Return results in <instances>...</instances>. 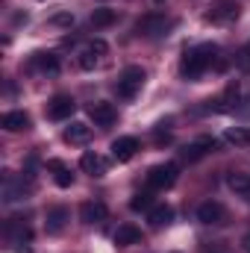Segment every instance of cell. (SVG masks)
<instances>
[{
	"label": "cell",
	"instance_id": "1",
	"mask_svg": "<svg viewBox=\"0 0 250 253\" xmlns=\"http://www.w3.org/2000/svg\"><path fill=\"white\" fill-rule=\"evenodd\" d=\"M215 53H218V47H215V44H200V47H191L186 56H183L180 74H183L186 80H197L206 68H212V62H215Z\"/></svg>",
	"mask_w": 250,
	"mask_h": 253
},
{
	"label": "cell",
	"instance_id": "2",
	"mask_svg": "<svg viewBox=\"0 0 250 253\" xmlns=\"http://www.w3.org/2000/svg\"><path fill=\"white\" fill-rule=\"evenodd\" d=\"M177 174H180V168L174 165V162H165V165H153L150 171H147V186L150 189H171L174 183H177Z\"/></svg>",
	"mask_w": 250,
	"mask_h": 253
},
{
	"label": "cell",
	"instance_id": "3",
	"mask_svg": "<svg viewBox=\"0 0 250 253\" xmlns=\"http://www.w3.org/2000/svg\"><path fill=\"white\" fill-rule=\"evenodd\" d=\"M141 85H144V71L138 65H129V68H124V74L118 80V94L124 100H129V97H135L141 91Z\"/></svg>",
	"mask_w": 250,
	"mask_h": 253
},
{
	"label": "cell",
	"instance_id": "4",
	"mask_svg": "<svg viewBox=\"0 0 250 253\" xmlns=\"http://www.w3.org/2000/svg\"><path fill=\"white\" fill-rule=\"evenodd\" d=\"M236 18H239V6L230 0H218L212 6V12H206V21H212V24H233Z\"/></svg>",
	"mask_w": 250,
	"mask_h": 253
},
{
	"label": "cell",
	"instance_id": "5",
	"mask_svg": "<svg viewBox=\"0 0 250 253\" xmlns=\"http://www.w3.org/2000/svg\"><path fill=\"white\" fill-rule=\"evenodd\" d=\"M74 109H77V103H74L68 94H56V97L47 103V118H53V121H65V118L74 115Z\"/></svg>",
	"mask_w": 250,
	"mask_h": 253
},
{
	"label": "cell",
	"instance_id": "6",
	"mask_svg": "<svg viewBox=\"0 0 250 253\" xmlns=\"http://www.w3.org/2000/svg\"><path fill=\"white\" fill-rule=\"evenodd\" d=\"M171 27V21L165 18V15H144L138 24H135V30L141 33V36H159V33H165Z\"/></svg>",
	"mask_w": 250,
	"mask_h": 253
},
{
	"label": "cell",
	"instance_id": "7",
	"mask_svg": "<svg viewBox=\"0 0 250 253\" xmlns=\"http://www.w3.org/2000/svg\"><path fill=\"white\" fill-rule=\"evenodd\" d=\"M106 215H109V209H106L100 200H85V203L80 206V218H83L85 224H103Z\"/></svg>",
	"mask_w": 250,
	"mask_h": 253
},
{
	"label": "cell",
	"instance_id": "8",
	"mask_svg": "<svg viewBox=\"0 0 250 253\" xmlns=\"http://www.w3.org/2000/svg\"><path fill=\"white\" fill-rule=\"evenodd\" d=\"M88 115H91V121L97 126H109L115 121V106L106 103V100H94V103L88 106Z\"/></svg>",
	"mask_w": 250,
	"mask_h": 253
},
{
	"label": "cell",
	"instance_id": "9",
	"mask_svg": "<svg viewBox=\"0 0 250 253\" xmlns=\"http://www.w3.org/2000/svg\"><path fill=\"white\" fill-rule=\"evenodd\" d=\"M218 147V141L215 138H209V135H203V138H197L194 144H188L186 150H183V156H186L188 162H197V159H203L209 150H215Z\"/></svg>",
	"mask_w": 250,
	"mask_h": 253
},
{
	"label": "cell",
	"instance_id": "10",
	"mask_svg": "<svg viewBox=\"0 0 250 253\" xmlns=\"http://www.w3.org/2000/svg\"><path fill=\"white\" fill-rule=\"evenodd\" d=\"M135 150H138V141H135L132 135H124V138L112 141V156H115L118 162H129V159L135 156Z\"/></svg>",
	"mask_w": 250,
	"mask_h": 253
},
{
	"label": "cell",
	"instance_id": "11",
	"mask_svg": "<svg viewBox=\"0 0 250 253\" xmlns=\"http://www.w3.org/2000/svg\"><path fill=\"white\" fill-rule=\"evenodd\" d=\"M221 218H224L221 203L206 200V203H200V206H197V221H203V224H221Z\"/></svg>",
	"mask_w": 250,
	"mask_h": 253
},
{
	"label": "cell",
	"instance_id": "12",
	"mask_svg": "<svg viewBox=\"0 0 250 253\" xmlns=\"http://www.w3.org/2000/svg\"><path fill=\"white\" fill-rule=\"evenodd\" d=\"M0 126L9 129V132H21V129H30V115L27 112H6L0 118Z\"/></svg>",
	"mask_w": 250,
	"mask_h": 253
},
{
	"label": "cell",
	"instance_id": "13",
	"mask_svg": "<svg viewBox=\"0 0 250 253\" xmlns=\"http://www.w3.org/2000/svg\"><path fill=\"white\" fill-rule=\"evenodd\" d=\"M91 138V126L83 124V121H74V124L65 129V141L68 144H85Z\"/></svg>",
	"mask_w": 250,
	"mask_h": 253
},
{
	"label": "cell",
	"instance_id": "14",
	"mask_svg": "<svg viewBox=\"0 0 250 253\" xmlns=\"http://www.w3.org/2000/svg\"><path fill=\"white\" fill-rule=\"evenodd\" d=\"M80 168H83L85 174H91V177H103V174H106V162H103L97 153H83Z\"/></svg>",
	"mask_w": 250,
	"mask_h": 253
},
{
	"label": "cell",
	"instance_id": "15",
	"mask_svg": "<svg viewBox=\"0 0 250 253\" xmlns=\"http://www.w3.org/2000/svg\"><path fill=\"white\" fill-rule=\"evenodd\" d=\"M147 221L159 230V227H168L171 221H174V209L168 206V203H162V206H153L150 209V215H147Z\"/></svg>",
	"mask_w": 250,
	"mask_h": 253
},
{
	"label": "cell",
	"instance_id": "16",
	"mask_svg": "<svg viewBox=\"0 0 250 253\" xmlns=\"http://www.w3.org/2000/svg\"><path fill=\"white\" fill-rule=\"evenodd\" d=\"M30 68H39V71H44V74H59V59H56L53 53H36V56L30 59Z\"/></svg>",
	"mask_w": 250,
	"mask_h": 253
},
{
	"label": "cell",
	"instance_id": "17",
	"mask_svg": "<svg viewBox=\"0 0 250 253\" xmlns=\"http://www.w3.org/2000/svg\"><path fill=\"white\" fill-rule=\"evenodd\" d=\"M65 221H68V209L65 206H53L50 212H47V233H62L65 230Z\"/></svg>",
	"mask_w": 250,
	"mask_h": 253
},
{
	"label": "cell",
	"instance_id": "18",
	"mask_svg": "<svg viewBox=\"0 0 250 253\" xmlns=\"http://www.w3.org/2000/svg\"><path fill=\"white\" fill-rule=\"evenodd\" d=\"M138 242H141V233H138L132 224L118 227V233H115V245H118V248H129V245H138Z\"/></svg>",
	"mask_w": 250,
	"mask_h": 253
},
{
	"label": "cell",
	"instance_id": "19",
	"mask_svg": "<svg viewBox=\"0 0 250 253\" xmlns=\"http://www.w3.org/2000/svg\"><path fill=\"white\" fill-rule=\"evenodd\" d=\"M227 186L236 191V194H250V174H242V171H233L227 177Z\"/></svg>",
	"mask_w": 250,
	"mask_h": 253
},
{
	"label": "cell",
	"instance_id": "20",
	"mask_svg": "<svg viewBox=\"0 0 250 253\" xmlns=\"http://www.w3.org/2000/svg\"><path fill=\"white\" fill-rule=\"evenodd\" d=\"M47 168H50V171H56V186H59V189H68V186L74 183V174L65 168L59 159H50V162H47Z\"/></svg>",
	"mask_w": 250,
	"mask_h": 253
},
{
	"label": "cell",
	"instance_id": "21",
	"mask_svg": "<svg viewBox=\"0 0 250 253\" xmlns=\"http://www.w3.org/2000/svg\"><path fill=\"white\" fill-rule=\"evenodd\" d=\"M224 138H227L230 144H236V147H248L250 144V129H245V126H230V129L224 132Z\"/></svg>",
	"mask_w": 250,
	"mask_h": 253
},
{
	"label": "cell",
	"instance_id": "22",
	"mask_svg": "<svg viewBox=\"0 0 250 253\" xmlns=\"http://www.w3.org/2000/svg\"><path fill=\"white\" fill-rule=\"evenodd\" d=\"M239 97H242V85H239V83H230V85H227V91H224V97L218 100V103H224V106H221V112L233 109V106L239 103Z\"/></svg>",
	"mask_w": 250,
	"mask_h": 253
},
{
	"label": "cell",
	"instance_id": "23",
	"mask_svg": "<svg viewBox=\"0 0 250 253\" xmlns=\"http://www.w3.org/2000/svg\"><path fill=\"white\" fill-rule=\"evenodd\" d=\"M115 12L112 9H94V15H91V24L97 27V30H103V27H112L115 24Z\"/></svg>",
	"mask_w": 250,
	"mask_h": 253
},
{
	"label": "cell",
	"instance_id": "24",
	"mask_svg": "<svg viewBox=\"0 0 250 253\" xmlns=\"http://www.w3.org/2000/svg\"><path fill=\"white\" fill-rule=\"evenodd\" d=\"M150 203H153V197H150L147 191H138V194H132L129 209H132V212H144V209H150Z\"/></svg>",
	"mask_w": 250,
	"mask_h": 253
},
{
	"label": "cell",
	"instance_id": "25",
	"mask_svg": "<svg viewBox=\"0 0 250 253\" xmlns=\"http://www.w3.org/2000/svg\"><path fill=\"white\" fill-rule=\"evenodd\" d=\"M236 68H239L242 74H250V42L236 53Z\"/></svg>",
	"mask_w": 250,
	"mask_h": 253
},
{
	"label": "cell",
	"instance_id": "26",
	"mask_svg": "<svg viewBox=\"0 0 250 253\" xmlns=\"http://www.w3.org/2000/svg\"><path fill=\"white\" fill-rule=\"evenodd\" d=\"M94 65H97V56H94L91 50H85V53L80 56V68H83V71H91Z\"/></svg>",
	"mask_w": 250,
	"mask_h": 253
},
{
	"label": "cell",
	"instance_id": "27",
	"mask_svg": "<svg viewBox=\"0 0 250 253\" xmlns=\"http://www.w3.org/2000/svg\"><path fill=\"white\" fill-rule=\"evenodd\" d=\"M88 50H91L94 56H106V50H109V47H106V42H100V39H97V42H91V44H88Z\"/></svg>",
	"mask_w": 250,
	"mask_h": 253
},
{
	"label": "cell",
	"instance_id": "28",
	"mask_svg": "<svg viewBox=\"0 0 250 253\" xmlns=\"http://www.w3.org/2000/svg\"><path fill=\"white\" fill-rule=\"evenodd\" d=\"M53 24H71V15H56Z\"/></svg>",
	"mask_w": 250,
	"mask_h": 253
},
{
	"label": "cell",
	"instance_id": "29",
	"mask_svg": "<svg viewBox=\"0 0 250 253\" xmlns=\"http://www.w3.org/2000/svg\"><path fill=\"white\" fill-rule=\"evenodd\" d=\"M242 248H245V253H250V233L242 239Z\"/></svg>",
	"mask_w": 250,
	"mask_h": 253
},
{
	"label": "cell",
	"instance_id": "30",
	"mask_svg": "<svg viewBox=\"0 0 250 253\" xmlns=\"http://www.w3.org/2000/svg\"><path fill=\"white\" fill-rule=\"evenodd\" d=\"M156 3H165V0H156Z\"/></svg>",
	"mask_w": 250,
	"mask_h": 253
}]
</instances>
